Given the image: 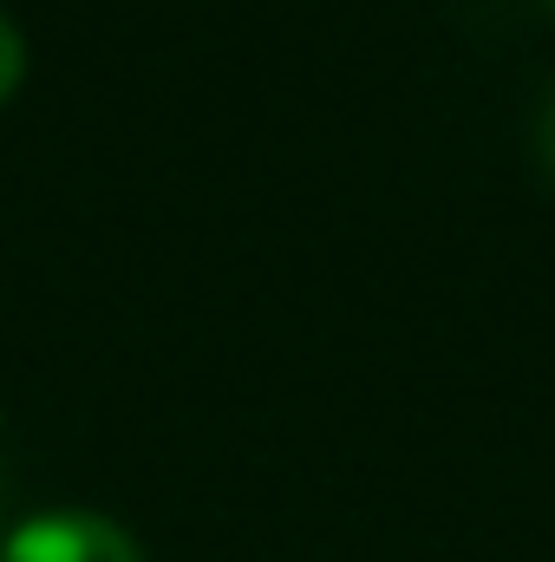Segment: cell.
<instances>
[{
	"mask_svg": "<svg viewBox=\"0 0 555 562\" xmlns=\"http://www.w3.org/2000/svg\"><path fill=\"white\" fill-rule=\"evenodd\" d=\"M0 562H144V550L99 510H46L0 543Z\"/></svg>",
	"mask_w": 555,
	"mask_h": 562,
	"instance_id": "6da1fadb",
	"label": "cell"
},
{
	"mask_svg": "<svg viewBox=\"0 0 555 562\" xmlns=\"http://www.w3.org/2000/svg\"><path fill=\"white\" fill-rule=\"evenodd\" d=\"M550 7H555V0H550Z\"/></svg>",
	"mask_w": 555,
	"mask_h": 562,
	"instance_id": "5b68a950",
	"label": "cell"
},
{
	"mask_svg": "<svg viewBox=\"0 0 555 562\" xmlns=\"http://www.w3.org/2000/svg\"><path fill=\"white\" fill-rule=\"evenodd\" d=\"M0 504H7V464H0Z\"/></svg>",
	"mask_w": 555,
	"mask_h": 562,
	"instance_id": "277c9868",
	"label": "cell"
},
{
	"mask_svg": "<svg viewBox=\"0 0 555 562\" xmlns=\"http://www.w3.org/2000/svg\"><path fill=\"white\" fill-rule=\"evenodd\" d=\"M20 79H26V40H20V26L0 13V105L20 92Z\"/></svg>",
	"mask_w": 555,
	"mask_h": 562,
	"instance_id": "7a4b0ae2",
	"label": "cell"
},
{
	"mask_svg": "<svg viewBox=\"0 0 555 562\" xmlns=\"http://www.w3.org/2000/svg\"><path fill=\"white\" fill-rule=\"evenodd\" d=\"M536 157H543V170H550V183H555V86L536 105Z\"/></svg>",
	"mask_w": 555,
	"mask_h": 562,
	"instance_id": "3957f363",
	"label": "cell"
}]
</instances>
